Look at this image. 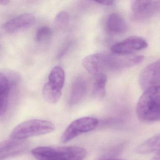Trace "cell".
Wrapping results in <instances>:
<instances>
[{
  "mask_svg": "<svg viewBox=\"0 0 160 160\" xmlns=\"http://www.w3.org/2000/svg\"><path fill=\"white\" fill-rule=\"evenodd\" d=\"M136 113L142 122L160 121V86L145 90L138 101Z\"/></svg>",
  "mask_w": 160,
  "mask_h": 160,
  "instance_id": "1",
  "label": "cell"
},
{
  "mask_svg": "<svg viewBox=\"0 0 160 160\" xmlns=\"http://www.w3.org/2000/svg\"><path fill=\"white\" fill-rule=\"evenodd\" d=\"M37 160H83L87 151L80 147H38L32 150Z\"/></svg>",
  "mask_w": 160,
  "mask_h": 160,
  "instance_id": "2",
  "label": "cell"
},
{
  "mask_svg": "<svg viewBox=\"0 0 160 160\" xmlns=\"http://www.w3.org/2000/svg\"><path fill=\"white\" fill-rule=\"evenodd\" d=\"M83 67L89 73L95 75L103 73L104 70H115L126 68L127 60L115 57L103 53H97L88 55L82 61Z\"/></svg>",
  "mask_w": 160,
  "mask_h": 160,
  "instance_id": "3",
  "label": "cell"
},
{
  "mask_svg": "<svg viewBox=\"0 0 160 160\" xmlns=\"http://www.w3.org/2000/svg\"><path fill=\"white\" fill-rule=\"evenodd\" d=\"M55 125L49 121L32 119L23 122L14 128L10 134L14 140H23L30 137L51 133L55 130Z\"/></svg>",
  "mask_w": 160,
  "mask_h": 160,
  "instance_id": "4",
  "label": "cell"
},
{
  "mask_svg": "<svg viewBox=\"0 0 160 160\" xmlns=\"http://www.w3.org/2000/svg\"><path fill=\"white\" fill-rule=\"evenodd\" d=\"M98 124L96 118L84 117L76 119L67 128L61 137V142L66 143L83 133L95 129Z\"/></svg>",
  "mask_w": 160,
  "mask_h": 160,
  "instance_id": "5",
  "label": "cell"
},
{
  "mask_svg": "<svg viewBox=\"0 0 160 160\" xmlns=\"http://www.w3.org/2000/svg\"><path fill=\"white\" fill-rule=\"evenodd\" d=\"M148 43L141 37L133 36L114 44L111 50L114 54L126 55L147 48Z\"/></svg>",
  "mask_w": 160,
  "mask_h": 160,
  "instance_id": "6",
  "label": "cell"
},
{
  "mask_svg": "<svg viewBox=\"0 0 160 160\" xmlns=\"http://www.w3.org/2000/svg\"><path fill=\"white\" fill-rule=\"evenodd\" d=\"M132 18L136 20L149 18L160 12V1H133L131 3Z\"/></svg>",
  "mask_w": 160,
  "mask_h": 160,
  "instance_id": "7",
  "label": "cell"
},
{
  "mask_svg": "<svg viewBox=\"0 0 160 160\" xmlns=\"http://www.w3.org/2000/svg\"><path fill=\"white\" fill-rule=\"evenodd\" d=\"M139 82L145 90L154 86H160V59L144 69L139 76Z\"/></svg>",
  "mask_w": 160,
  "mask_h": 160,
  "instance_id": "8",
  "label": "cell"
},
{
  "mask_svg": "<svg viewBox=\"0 0 160 160\" xmlns=\"http://www.w3.org/2000/svg\"><path fill=\"white\" fill-rule=\"evenodd\" d=\"M36 22V18L31 13H24L12 18L3 25V29L9 34L18 33L31 28Z\"/></svg>",
  "mask_w": 160,
  "mask_h": 160,
  "instance_id": "9",
  "label": "cell"
},
{
  "mask_svg": "<svg viewBox=\"0 0 160 160\" xmlns=\"http://www.w3.org/2000/svg\"><path fill=\"white\" fill-rule=\"evenodd\" d=\"M29 147L25 140L11 139L0 142V160H4L10 157L24 153Z\"/></svg>",
  "mask_w": 160,
  "mask_h": 160,
  "instance_id": "10",
  "label": "cell"
},
{
  "mask_svg": "<svg viewBox=\"0 0 160 160\" xmlns=\"http://www.w3.org/2000/svg\"><path fill=\"white\" fill-rule=\"evenodd\" d=\"M13 83L6 73L0 72V116L6 113Z\"/></svg>",
  "mask_w": 160,
  "mask_h": 160,
  "instance_id": "11",
  "label": "cell"
},
{
  "mask_svg": "<svg viewBox=\"0 0 160 160\" xmlns=\"http://www.w3.org/2000/svg\"><path fill=\"white\" fill-rule=\"evenodd\" d=\"M87 91V84L82 76H77L73 81L70 91L69 103L71 105L78 104L83 98Z\"/></svg>",
  "mask_w": 160,
  "mask_h": 160,
  "instance_id": "12",
  "label": "cell"
},
{
  "mask_svg": "<svg viewBox=\"0 0 160 160\" xmlns=\"http://www.w3.org/2000/svg\"><path fill=\"white\" fill-rule=\"evenodd\" d=\"M107 30L113 34H119L127 31V25L124 18L116 13L110 14L106 21Z\"/></svg>",
  "mask_w": 160,
  "mask_h": 160,
  "instance_id": "13",
  "label": "cell"
},
{
  "mask_svg": "<svg viewBox=\"0 0 160 160\" xmlns=\"http://www.w3.org/2000/svg\"><path fill=\"white\" fill-rule=\"evenodd\" d=\"M95 76L92 90L93 95L96 98L102 99L106 94L107 76L104 73H99Z\"/></svg>",
  "mask_w": 160,
  "mask_h": 160,
  "instance_id": "14",
  "label": "cell"
},
{
  "mask_svg": "<svg viewBox=\"0 0 160 160\" xmlns=\"http://www.w3.org/2000/svg\"><path fill=\"white\" fill-rule=\"evenodd\" d=\"M139 154H147L160 151V134L153 136L141 144L137 147Z\"/></svg>",
  "mask_w": 160,
  "mask_h": 160,
  "instance_id": "15",
  "label": "cell"
},
{
  "mask_svg": "<svg viewBox=\"0 0 160 160\" xmlns=\"http://www.w3.org/2000/svg\"><path fill=\"white\" fill-rule=\"evenodd\" d=\"M65 74L62 67L56 66L52 70L48 76V82L52 86L62 90L64 85Z\"/></svg>",
  "mask_w": 160,
  "mask_h": 160,
  "instance_id": "16",
  "label": "cell"
},
{
  "mask_svg": "<svg viewBox=\"0 0 160 160\" xmlns=\"http://www.w3.org/2000/svg\"><path fill=\"white\" fill-rule=\"evenodd\" d=\"M42 92L44 99L52 104L58 102L62 95V90L54 87L48 82L45 84L43 86Z\"/></svg>",
  "mask_w": 160,
  "mask_h": 160,
  "instance_id": "17",
  "label": "cell"
},
{
  "mask_svg": "<svg viewBox=\"0 0 160 160\" xmlns=\"http://www.w3.org/2000/svg\"><path fill=\"white\" fill-rule=\"evenodd\" d=\"M52 31L50 27L42 26L39 27L37 31L35 39L37 42L42 43L46 41L51 37Z\"/></svg>",
  "mask_w": 160,
  "mask_h": 160,
  "instance_id": "18",
  "label": "cell"
},
{
  "mask_svg": "<svg viewBox=\"0 0 160 160\" xmlns=\"http://www.w3.org/2000/svg\"><path fill=\"white\" fill-rule=\"evenodd\" d=\"M69 21V15L66 11H60L54 18V25L58 28H62L67 25Z\"/></svg>",
  "mask_w": 160,
  "mask_h": 160,
  "instance_id": "19",
  "label": "cell"
},
{
  "mask_svg": "<svg viewBox=\"0 0 160 160\" xmlns=\"http://www.w3.org/2000/svg\"><path fill=\"white\" fill-rule=\"evenodd\" d=\"M95 2L100 4L107 6H112L114 5L115 4V1H112V0H102V1H95Z\"/></svg>",
  "mask_w": 160,
  "mask_h": 160,
  "instance_id": "20",
  "label": "cell"
},
{
  "mask_svg": "<svg viewBox=\"0 0 160 160\" xmlns=\"http://www.w3.org/2000/svg\"><path fill=\"white\" fill-rule=\"evenodd\" d=\"M9 3V1L8 0H0V5H6Z\"/></svg>",
  "mask_w": 160,
  "mask_h": 160,
  "instance_id": "21",
  "label": "cell"
},
{
  "mask_svg": "<svg viewBox=\"0 0 160 160\" xmlns=\"http://www.w3.org/2000/svg\"><path fill=\"white\" fill-rule=\"evenodd\" d=\"M151 160H160V151L158 152L156 156Z\"/></svg>",
  "mask_w": 160,
  "mask_h": 160,
  "instance_id": "22",
  "label": "cell"
},
{
  "mask_svg": "<svg viewBox=\"0 0 160 160\" xmlns=\"http://www.w3.org/2000/svg\"></svg>",
  "mask_w": 160,
  "mask_h": 160,
  "instance_id": "23",
  "label": "cell"
}]
</instances>
